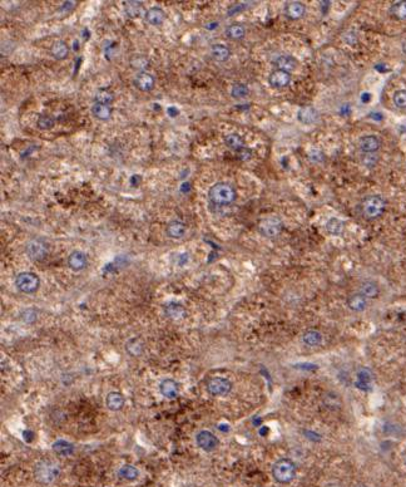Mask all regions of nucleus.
Masks as SVG:
<instances>
[{"instance_id":"473e14b6","label":"nucleus","mask_w":406,"mask_h":487,"mask_svg":"<svg viewBox=\"0 0 406 487\" xmlns=\"http://www.w3.org/2000/svg\"><path fill=\"white\" fill-rule=\"evenodd\" d=\"M344 229H345V225L344 222L341 221L340 219L338 217H331L328 222H326V230L330 235H334V236H338L344 232Z\"/></svg>"},{"instance_id":"de8ad7c7","label":"nucleus","mask_w":406,"mask_h":487,"mask_svg":"<svg viewBox=\"0 0 406 487\" xmlns=\"http://www.w3.org/2000/svg\"><path fill=\"white\" fill-rule=\"evenodd\" d=\"M405 462H406V456H405Z\"/></svg>"},{"instance_id":"39448f33","label":"nucleus","mask_w":406,"mask_h":487,"mask_svg":"<svg viewBox=\"0 0 406 487\" xmlns=\"http://www.w3.org/2000/svg\"><path fill=\"white\" fill-rule=\"evenodd\" d=\"M16 286L20 293L34 294L40 288V279L32 271H23L16 278Z\"/></svg>"},{"instance_id":"58836bf2","label":"nucleus","mask_w":406,"mask_h":487,"mask_svg":"<svg viewBox=\"0 0 406 487\" xmlns=\"http://www.w3.org/2000/svg\"><path fill=\"white\" fill-rule=\"evenodd\" d=\"M248 87L244 83H236V85H234L231 91V96L234 98H244L246 96H248Z\"/></svg>"},{"instance_id":"aec40b11","label":"nucleus","mask_w":406,"mask_h":487,"mask_svg":"<svg viewBox=\"0 0 406 487\" xmlns=\"http://www.w3.org/2000/svg\"><path fill=\"white\" fill-rule=\"evenodd\" d=\"M274 64L280 71L291 73V72L296 71V68L298 67V61L292 56H281L274 61Z\"/></svg>"},{"instance_id":"f704fd0d","label":"nucleus","mask_w":406,"mask_h":487,"mask_svg":"<svg viewBox=\"0 0 406 487\" xmlns=\"http://www.w3.org/2000/svg\"><path fill=\"white\" fill-rule=\"evenodd\" d=\"M244 34H246V29H244V27L242 24H232V26H230L226 29V36L230 39H234V41L242 39L244 37Z\"/></svg>"},{"instance_id":"cd10ccee","label":"nucleus","mask_w":406,"mask_h":487,"mask_svg":"<svg viewBox=\"0 0 406 487\" xmlns=\"http://www.w3.org/2000/svg\"><path fill=\"white\" fill-rule=\"evenodd\" d=\"M118 476L126 481H136L140 477V469L133 464H124L118 469Z\"/></svg>"},{"instance_id":"a18cd8bd","label":"nucleus","mask_w":406,"mask_h":487,"mask_svg":"<svg viewBox=\"0 0 406 487\" xmlns=\"http://www.w3.org/2000/svg\"><path fill=\"white\" fill-rule=\"evenodd\" d=\"M401 49H402V53L406 56V42H404L402 46H401Z\"/></svg>"},{"instance_id":"ddd939ff","label":"nucleus","mask_w":406,"mask_h":487,"mask_svg":"<svg viewBox=\"0 0 406 487\" xmlns=\"http://www.w3.org/2000/svg\"><path fill=\"white\" fill-rule=\"evenodd\" d=\"M160 392L167 399H174L180 394L178 383L172 378H166L160 383Z\"/></svg>"},{"instance_id":"4468645a","label":"nucleus","mask_w":406,"mask_h":487,"mask_svg":"<svg viewBox=\"0 0 406 487\" xmlns=\"http://www.w3.org/2000/svg\"><path fill=\"white\" fill-rule=\"evenodd\" d=\"M297 120L302 125H314L318 120V111L312 106H304L297 112Z\"/></svg>"},{"instance_id":"49530a36","label":"nucleus","mask_w":406,"mask_h":487,"mask_svg":"<svg viewBox=\"0 0 406 487\" xmlns=\"http://www.w3.org/2000/svg\"><path fill=\"white\" fill-rule=\"evenodd\" d=\"M328 487H340L338 484H334V483H331V484H328Z\"/></svg>"},{"instance_id":"ea45409f","label":"nucleus","mask_w":406,"mask_h":487,"mask_svg":"<svg viewBox=\"0 0 406 487\" xmlns=\"http://www.w3.org/2000/svg\"><path fill=\"white\" fill-rule=\"evenodd\" d=\"M54 123H56L54 118L46 115L40 116V117L38 118V121H36V126H38V128H40V130H50V128L54 127Z\"/></svg>"},{"instance_id":"423d86ee","label":"nucleus","mask_w":406,"mask_h":487,"mask_svg":"<svg viewBox=\"0 0 406 487\" xmlns=\"http://www.w3.org/2000/svg\"><path fill=\"white\" fill-rule=\"evenodd\" d=\"M26 253L28 258L33 261H40L48 255L49 245L48 242L40 237H34L28 241L26 246Z\"/></svg>"},{"instance_id":"37998d69","label":"nucleus","mask_w":406,"mask_h":487,"mask_svg":"<svg viewBox=\"0 0 406 487\" xmlns=\"http://www.w3.org/2000/svg\"><path fill=\"white\" fill-rule=\"evenodd\" d=\"M167 113L170 117H177V116L180 115V111H178L176 107H168Z\"/></svg>"},{"instance_id":"b1692460","label":"nucleus","mask_w":406,"mask_h":487,"mask_svg":"<svg viewBox=\"0 0 406 487\" xmlns=\"http://www.w3.org/2000/svg\"><path fill=\"white\" fill-rule=\"evenodd\" d=\"M224 142L230 150L236 151V152H240L244 148V140L238 133H230V135L224 136Z\"/></svg>"},{"instance_id":"a19ab883","label":"nucleus","mask_w":406,"mask_h":487,"mask_svg":"<svg viewBox=\"0 0 406 487\" xmlns=\"http://www.w3.org/2000/svg\"><path fill=\"white\" fill-rule=\"evenodd\" d=\"M237 156H238V157L241 158L242 161H247V160H250V158H251L252 151L248 150V148L244 147V150H241V151H240V152H237Z\"/></svg>"},{"instance_id":"72a5a7b5","label":"nucleus","mask_w":406,"mask_h":487,"mask_svg":"<svg viewBox=\"0 0 406 487\" xmlns=\"http://www.w3.org/2000/svg\"><path fill=\"white\" fill-rule=\"evenodd\" d=\"M388 13L394 17V18L398 19V21H405L406 19V2H396L390 7Z\"/></svg>"},{"instance_id":"4be33fe9","label":"nucleus","mask_w":406,"mask_h":487,"mask_svg":"<svg viewBox=\"0 0 406 487\" xmlns=\"http://www.w3.org/2000/svg\"><path fill=\"white\" fill-rule=\"evenodd\" d=\"M324 337L318 330L310 329L302 334V343L308 347H318L322 344Z\"/></svg>"},{"instance_id":"f03ea898","label":"nucleus","mask_w":406,"mask_h":487,"mask_svg":"<svg viewBox=\"0 0 406 487\" xmlns=\"http://www.w3.org/2000/svg\"><path fill=\"white\" fill-rule=\"evenodd\" d=\"M208 199L214 205L227 206V205H231L236 201V189L228 182H217L210 189Z\"/></svg>"},{"instance_id":"f8f14e48","label":"nucleus","mask_w":406,"mask_h":487,"mask_svg":"<svg viewBox=\"0 0 406 487\" xmlns=\"http://www.w3.org/2000/svg\"><path fill=\"white\" fill-rule=\"evenodd\" d=\"M133 83L140 92H150L156 86V79L148 72H140L136 76Z\"/></svg>"},{"instance_id":"0eeeda50","label":"nucleus","mask_w":406,"mask_h":487,"mask_svg":"<svg viewBox=\"0 0 406 487\" xmlns=\"http://www.w3.org/2000/svg\"><path fill=\"white\" fill-rule=\"evenodd\" d=\"M282 229H284V225H282L281 219L276 216L264 217L258 224L260 234L267 239H274V237L278 236Z\"/></svg>"},{"instance_id":"9b49d317","label":"nucleus","mask_w":406,"mask_h":487,"mask_svg":"<svg viewBox=\"0 0 406 487\" xmlns=\"http://www.w3.org/2000/svg\"><path fill=\"white\" fill-rule=\"evenodd\" d=\"M268 83L272 88L274 90H280V88H284L291 83V73H287L284 71H276L272 72L268 77Z\"/></svg>"},{"instance_id":"dca6fc26","label":"nucleus","mask_w":406,"mask_h":487,"mask_svg":"<svg viewBox=\"0 0 406 487\" xmlns=\"http://www.w3.org/2000/svg\"><path fill=\"white\" fill-rule=\"evenodd\" d=\"M306 13V6L301 2H290L284 6V16L291 21L301 19Z\"/></svg>"},{"instance_id":"c756f323","label":"nucleus","mask_w":406,"mask_h":487,"mask_svg":"<svg viewBox=\"0 0 406 487\" xmlns=\"http://www.w3.org/2000/svg\"><path fill=\"white\" fill-rule=\"evenodd\" d=\"M360 293L362 294L365 298L375 299L378 298V294H380V289H378V285L375 283V281H365V283L361 284Z\"/></svg>"},{"instance_id":"c9c22d12","label":"nucleus","mask_w":406,"mask_h":487,"mask_svg":"<svg viewBox=\"0 0 406 487\" xmlns=\"http://www.w3.org/2000/svg\"><path fill=\"white\" fill-rule=\"evenodd\" d=\"M142 3L140 2H128L126 7V13L130 18H140L142 16Z\"/></svg>"},{"instance_id":"2f4dec72","label":"nucleus","mask_w":406,"mask_h":487,"mask_svg":"<svg viewBox=\"0 0 406 487\" xmlns=\"http://www.w3.org/2000/svg\"><path fill=\"white\" fill-rule=\"evenodd\" d=\"M113 101H114V95L107 88H100L96 91V97H94V103H100V105L106 106H110Z\"/></svg>"},{"instance_id":"a878e982","label":"nucleus","mask_w":406,"mask_h":487,"mask_svg":"<svg viewBox=\"0 0 406 487\" xmlns=\"http://www.w3.org/2000/svg\"><path fill=\"white\" fill-rule=\"evenodd\" d=\"M112 107L110 106L100 105V103H94L92 107V115L99 121H108L112 117Z\"/></svg>"},{"instance_id":"2eb2a0df","label":"nucleus","mask_w":406,"mask_h":487,"mask_svg":"<svg viewBox=\"0 0 406 487\" xmlns=\"http://www.w3.org/2000/svg\"><path fill=\"white\" fill-rule=\"evenodd\" d=\"M88 258L83 251L76 250L69 254L68 256V266L73 271H82L86 268Z\"/></svg>"},{"instance_id":"1a4fd4ad","label":"nucleus","mask_w":406,"mask_h":487,"mask_svg":"<svg viewBox=\"0 0 406 487\" xmlns=\"http://www.w3.org/2000/svg\"><path fill=\"white\" fill-rule=\"evenodd\" d=\"M196 443L204 452H214L218 447L220 439L211 431L202 429L196 434Z\"/></svg>"},{"instance_id":"6ab92c4d","label":"nucleus","mask_w":406,"mask_h":487,"mask_svg":"<svg viewBox=\"0 0 406 487\" xmlns=\"http://www.w3.org/2000/svg\"><path fill=\"white\" fill-rule=\"evenodd\" d=\"M124 403H126L124 395H123L120 392H116V390H113V392L108 393V395L106 397V404H107L108 409H110V411L113 412L120 411V409L123 408Z\"/></svg>"},{"instance_id":"79ce46f5","label":"nucleus","mask_w":406,"mask_h":487,"mask_svg":"<svg viewBox=\"0 0 406 487\" xmlns=\"http://www.w3.org/2000/svg\"><path fill=\"white\" fill-rule=\"evenodd\" d=\"M76 2H66V3H63V6H62V8L59 9L60 12H64V11H66V9H74V6H76Z\"/></svg>"},{"instance_id":"393cba45","label":"nucleus","mask_w":406,"mask_h":487,"mask_svg":"<svg viewBox=\"0 0 406 487\" xmlns=\"http://www.w3.org/2000/svg\"><path fill=\"white\" fill-rule=\"evenodd\" d=\"M52 448L59 456L66 457L74 453V444L72 442L66 441V439H58V441H56L53 443V446H52Z\"/></svg>"},{"instance_id":"412c9836","label":"nucleus","mask_w":406,"mask_h":487,"mask_svg":"<svg viewBox=\"0 0 406 487\" xmlns=\"http://www.w3.org/2000/svg\"><path fill=\"white\" fill-rule=\"evenodd\" d=\"M186 230H187V227L182 221L173 220V221L168 222L167 227H166V234L170 239H182L186 234Z\"/></svg>"},{"instance_id":"6e6552de","label":"nucleus","mask_w":406,"mask_h":487,"mask_svg":"<svg viewBox=\"0 0 406 487\" xmlns=\"http://www.w3.org/2000/svg\"><path fill=\"white\" fill-rule=\"evenodd\" d=\"M234 384L231 380L224 377H214L207 383V390L214 397H224L231 393Z\"/></svg>"},{"instance_id":"bb28decb","label":"nucleus","mask_w":406,"mask_h":487,"mask_svg":"<svg viewBox=\"0 0 406 487\" xmlns=\"http://www.w3.org/2000/svg\"><path fill=\"white\" fill-rule=\"evenodd\" d=\"M358 388L362 390H368L372 385V374L368 369H360L358 372V382H356Z\"/></svg>"},{"instance_id":"7ed1b4c3","label":"nucleus","mask_w":406,"mask_h":487,"mask_svg":"<svg viewBox=\"0 0 406 487\" xmlns=\"http://www.w3.org/2000/svg\"><path fill=\"white\" fill-rule=\"evenodd\" d=\"M271 472L274 481L282 484H287L294 481V478L296 477L297 467L292 459L280 458L274 463Z\"/></svg>"},{"instance_id":"20e7f679","label":"nucleus","mask_w":406,"mask_h":487,"mask_svg":"<svg viewBox=\"0 0 406 487\" xmlns=\"http://www.w3.org/2000/svg\"><path fill=\"white\" fill-rule=\"evenodd\" d=\"M360 209L364 217H366L368 220H374L380 217L385 212L386 202L378 195H370V196H366L361 201Z\"/></svg>"},{"instance_id":"9d476101","label":"nucleus","mask_w":406,"mask_h":487,"mask_svg":"<svg viewBox=\"0 0 406 487\" xmlns=\"http://www.w3.org/2000/svg\"><path fill=\"white\" fill-rule=\"evenodd\" d=\"M381 148V138L376 135H365L358 140V150L366 155H372Z\"/></svg>"},{"instance_id":"f257e3e1","label":"nucleus","mask_w":406,"mask_h":487,"mask_svg":"<svg viewBox=\"0 0 406 487\" xmlns=\"http://www.w3.org/2000/svg\"><path fill=\"white\" fill-rule=\"evenodd\" d=\"M33 474L38 483L46 486L58 479L60 474V467L53 459H40L34 466Z\"/></svg>"},{"instance_id":"5701e85b","label":"nucleus","mask_w":406,"mask_h":487,"mask_svg":"<svg viewBox=\"0 0 406 487\" xmlns=\"http://www.w3.org/2000/svg\"><path fill=\"white\" fill-rule=\"evenodd\" d=\"M348 306L352 311H358L360 313V311H364L368 308V298H365L361 293L352 294V295L348 296Z\"/></svg>"},{"instance_id":"f3484780","label":"nucleus","mask_w":406,"mask_h":487,"mask_svg":"<svg viewBox=\"0 0 406 487\" xmlns=\"http://www.w3.org/2000/svg\"><path fill=\"white\" fill-rule=\"evenodd\" d=\"M163 311H164L168 318L174 319V320L184 318L186 314H187V309L180 303H176V301H170V303L166 304L163 306Z\"/></svg>"},{"instance_id":"c85d7f7f","label":"nucleus","mask_w":406,"mask_h":487,"mask_svg":"<svg viewBox=\"0 0 406 487\" xmlns=\"http://www.w3.org/2000/svg\"><path fill=\"white\" fill-rule=\"evenodd\" d=\"M211 54L217 62H226L231 57V51L224 44H214V46H212Z\"/></svg>"},{"instance_id":"a211bd4d","label":"nucleus","mask_w":406,"mask_h":487,"mask_svg":"<svg viewBox=\"0 0 406 487\" xmlns=\"http://www.w3.org/2000/svg\"><path fill=\"white\" fill-rule=\"evenodd\" d=\"M146 21H147L148 24L154 27H160L166 21V13L162 8H158V7H153V8H150L147 12H146Z\"/></svg>"},{"instance_id":"7c9ffc66","label":"nucleus","mask_w":406,"mask_h":487,"mask_svg":"<svg viewBox=\"0 0 406 487\" xmlns=\"http://www.w3.org/2000/svg\"><path fill=\"white\" fill-rule=\"evenodd\" d=\"M50 53H52V56L54 57V58L59 59V61L66 58V57H68V53H69L68 44H66L64 41L56 42V43L52 46Z\"/></svg>"},{"instance_id":"e433bc0d","label":"nucleus","mask_w":406,"mask_h":487,"mask_svg":"<svg viewBox=\"0 0 406 487\" xmlns=\"http://www.w3.org/2000/svg\"><path fill=\"white\" fill-rule=\"evenodd\" d=\"M126 349H127V352L132 357H138V355H140L143 353V344L134 338V339L128 340L127 345H126Z\"/></svg>"},{"instance_id":"c03bdc74","label":"nucleus","mask_w":406,"mask_h":487,"mask_svg":"<svg viewBox=\"0 0 406 487\" xmlns=\"http://www.w3.org/2000/svg\"><path fill=\"white\" fill-rule=\"evenodd\" d=\"M361 101H362L364 103L370 102V101H371V93H362V96H361Z\"/></svg>"},{"instance_id":"4c0bfd02","label":"nucleus","mask_w":406,"mask_h":487,"mask_svg":"<svg viewBox=\"0 0 406 487\" xmlns=\"http://www.w3.org/2000/svg\"><path fill=\"white\" fill-rule=\"evenodd\" d=\"M392 102L395 107L400 108V110H405L406 108V90H398L394 93Z\"/></svg>"}]
</instances>
